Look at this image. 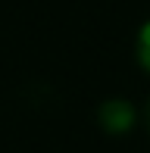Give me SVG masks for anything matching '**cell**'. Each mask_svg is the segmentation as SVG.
Wrapping results in <instances>:
<instances>
[{"label": "cell", "instance_id": "cell-1", "mask_svg": "<svg viewBox=\"0 0 150 153\" xmlns=\"http://www.w3.org/2000/svg\"><path fill=\"white\" fill-rule=\"evenodd\" d=\"M97 125L110 137H125L141 125V109L125 97H106L97 106Z\"/></svg>", "mask_w": 150, "mask_h": 153}, {"label": "cell", "instance_id": "cell-2", "mask_svg": "<svg viewBox=\"0 0 150 153\" xmlns=\"http://www.w3.org/2000/svg\"><path fill=\"white\" fill-rule=\"evenodd\" d=\"M134 59H138L141 72L150 75V19H144V25L134 34Z\"/></svg>", "mask_w": 150, "mask_h": 153}, {"label": "cell", "instance_id": "cell-3", "mask_svg": "<svg viewBox=\"0 0 150 153\" xmlns=\"http://www.w3.org/2000/svg\"><path fill=\"white\" fill-rule=\"evenodd\" d=\"M141 125H147V131H150V97H147L144 106H141Z\"/></svg>", "mask_w": 150, "mask_h": 153}]
</instances>
